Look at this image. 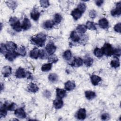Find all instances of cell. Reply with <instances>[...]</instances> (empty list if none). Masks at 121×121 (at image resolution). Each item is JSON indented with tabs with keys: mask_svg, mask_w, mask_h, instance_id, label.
<instances>
[{
	"mask_svg": "<svg viewBox=\"0 0 121 121\" xmlns=\"http://www.w3.org/2000/svg\"><path fill=\"white\" fill-rule=\"evenodd\" d=\"M46 40V35L45 34L43 33L36 34L31 38L32 43L39 47H43L44 45Z\"/></svg>",
	"mask_w": 121,
	"mask_h": 121,
	"instance_id": "cell-1",
	"label": "cell"
},
{
	"mask_svg": "<svg viewBox=\"0 0 121 121\" xmlns=\"http://www.w3.org/2000/svg\"><path fill=\"white\" fill-rule=\"evenodd\" d=\"M9 23L15 31L18 32L22 30L21 25L19 20L17 17H10L9 20Z\"/></svg>",
	"mask_w": 121,
	"mask_h": 121,
	"instance_id": "cell-2",
	"label": "cell"
},
{
	"mask_svg": "<svg viewBox=\"0 0 121 121\" xmlns=\"http://www.w3.org/2000/svg\"><path fill=\"white\" fill-rule=\"evenodd\" d=\"M104 54L107 56H111L113 55L114 48L112 46V45L109 43H105L102 48Z\"/></svg>",
	"mask_w": 121,
	"mask_h": 121,
	"instance_id": "cell-3",
	"label": "cell"
},
{
	"mask_svg": "<svg viewBox=\"0 0 121 121\" xmlns=\"http://www.w3.org/2000/svg\"><path fill=\"white\" fill-rule=\"evenodd\" d=\"M56 50V47L53 42H50L45 47V51L49 55L53 54Z\"/></svg>",
	"mask_w": 121,
	"mask_h": 121,
	"instance_id": "cell-4",
	"label": "cell"
},
{
	"mask_svg": "<svg viewBox=\"0 0 121 121\" xmlns=\"http://www.w3.org/2000/svg\"><path fill=\"white\" fill-rule=\"evenodd\" d=\"M111 14L112 16L113 17H119L121 15V1L116 3V8L111 10Z\"/></svg>",
	"mask_w": 121,
	"mask_h": 121,
	"instance_id": "cell-5",
	"label": "cell"
},
{
	"mask_svg": "<svg viewBox=\"0 0 121 121\" xmlns=\"http://www.w3.org/2000/svg\"><path fill=\"white\" fill-rule=\"evenodd\" d=\"M19 55L16 51H8L5 54L6 59L10 61H13Z\"/></svg>",
	"mask_w": 121,
	"mask_h": 121,
	"instance_id": "cell-6",
	"label": "cell"
},
{
	"mask_svg": "<svg viewBox=\"0 0 121 121\" xmlns=\"http://www.w3.org/2000/svg\"><path fill=\"white\" fill-rule=\"evenodd\" d=\"M27 72L23 68L19 67L18 68L15 72V76L18 78H26Z\"/></svg>",
	"mask_w": 121,
	"mask_h": 121,
	"instance_id": "cell-7",
	"label": "cell"
},
{
	"mask_svg": "<svg viewBox=\"0 0 121 121\" xmlns=\"http://www.w3.org/2000/svg\"><path fill=\"white\" fill-rule=\"evenodd\" d=\"M14 114L17 117L21 119H24L26 117V114L22 108L16 109L15 110Z\"/></svg>",
	"mask_w": 121,
	"mask_h": 121,
	"instance_id": "cell-8",
	"label": "cell"
},
{
	"mask_svg": "<svg viewBox=\"0 0 121 121\" xmlns=\"http://www.w3.org/2000/svg\"><path fill=\"white\" fill-rule=\"evenodd\" d=\"M86 110L85 108L79 109L76 113V117L80 120H83L86 118Z\"/></svg>",
	"mask_w": 121,
	"mask_h": 121,
	"instance_id": "cell-9",
	"label": "cell"
},
{
	"mask_svg": "<svg viewBox=\"0 0 121 121\" xmlns=\"http://www.w3.org/2000/svg\"><path fill=\"white\" fill-rule=\"evenodd\" d=\"M31 27V23L29 19L27 17L24 18L22 22V24H21L22 29L24 30H27L29 28H30Z\"/></svg>",
	"mask_w": 121,
	"mask_h": 121,
	"instance_id": "cell-10",
	"label": "cell"
},
{
	"mask_svg": "<svg viewBox=\"0 0 121 121\" xmlns=\"http://www.w3.org/2000/svg\"><path fill=\"white\" fill-rule=\"evenodd\" d=\"M5 46L8 51H16L17 49V44L11 41L7 42L5 44Z\"/></svg>",
	"mask_w": 121,
	"mask_h": 121,
	"instance_id": "cell-11",
	"label": "cell"
},
{
	"mask_svg": "<svg viewBox=\"0 0 121 121\" xmlns=\"http://www.w3.org/2000/svg\"><path fill=\"white\" fill-rule=\"evenodd\" d=\"M98 25L101 28L104 29L109 27V22L105 18L100 19L98 21Z\"/></svg>",
	"mask_w": 121,
	"mask_h": 121,
	"instance_id": "cell-12",
	"label": "cell"
},
{
	"mask_svg": "<svg viewBox=\"0 0 121 121\" xmlns=\"http://www.w3.org/2000/svg\"><path fill=\"white\" fill-rule=\"evenodd\" d=\"M1 73L4 77H8L11 74L12 69L9 66H4L2 69Z\"/></svg>",
	"mask_w": 121,
	"mask_h": 121,
	"instance_id": "cell-13",
	"label": "cell"
},
{
	"mask_svg": "<svg viewBox=\"0 0 121 121\" xmlns=\"http://www.w3.org/2000/svg\"><path fill=\"white\" fill-rule=\"evenodd\" d=\"M40 50L37 48H34L29 53V56L31 58L37 59L39 56Z\"/></svg>",
	"mask_w": 121,
	"mask_h": 121,
	"instance_id": "cell-14",
	"label": "cell"
},
{
	"mask_svg": "<svg viewBox=\"0 0 121 121\" xmlns=\"http://www.w3.org/2000/svg\"><path fill=\"white\" fill-rule=\"evenodd\" d=\"M82 14L83 13L79 9L76 8L71 11V15L75 20H77L81 17Z\"/></svg>",
	"mask_w": 121,
	"mask_h": 121,
	"instance_id": "cell-15",
	"label": "cell"
},
{
	"mask_svg": "<svg viewBox=\"0 0 121 121\" xmlns=\"http://www.w3.org/2000/svg\"><path fill=\"white\" fill-rule=\"evenodd\" d=\"M76 87L75 83L73 81L69 80L65 83V88L66 90L72 91Z\"/></svg>",
	"mask_w": 121,
	"mask_h": 121,
	"instance_id": "cell-16",
	"label": "cell"
},
{
	"mask_svg": "<svg viewBox=\"0 0 121 121\" xmlns=\"http://www.w3.org/2000/svg\"><path fill=\"white\" fill-rule=\"evenodd\" d=\"M56 93L57 98L60 99L65 97L66 95V90L64 89L57 88L56 89Z\"/></svg>",
	"mask_w": 121,
	"mask_h": 121,
	"instance_id": "cell-17",
	"label": "cell"
},
{
	"mask_svg": "<svg viewBox=\"0 0 121 121\" xmlns=\"http://www.w3.org/2000/svg\"><path fill=\"white\" fill-rule=\"evenodd\" d=\"M53 104L56 109H60L63 105V102L61 99L57 98L53 102Z\"/></svg>",
	"mask_w": 121,
	"mask_h": 121,
	"instance_id": "cell-18",
	"label": "cell"
},
{
	"mask_svg": "<svg viewBox=\"0 0 121 121\" xmlns=\"http://www.w3.org/2000/svg\"><path fill=\"white\" fill-rule=\"evenodd\" d=\"M83 63V60L81 58L79 57H76L74 58L71 65L75 67H79L82 66Z\"/></svg>",
	"mask_w": 121,
	"mask_h": 121,
	"instance_id": "cell-19",
	"label": "cell"
},
{
	"mask_svg": "<svg viewBox=\"0 0 121 121\" xmlns=\"http://www.w3.org/2000/svg\"><path fill=\"white\" fill-rule=\"evenodd\" d=\"M40 16V13L35 9H34L30 13V16L32 19L35 21H37Z\"/></svg>",
	"mask_w": 121,
	"mask_h": 121,
	"instance_id": "cell-20",
	"label": "cell"
},
{
	"mask_svg": "<svg viewBox=\"0 0 121 121\" xmlns=\"http://www.w3.org/2000/svg\"><path fill=\"white\" fill-rule=\"evenodd\" d=\"M90 79L91 83L94 86L97 85L102 80L101 78L99 76L96 75H92L90 77Z\"/></svg>",
	"mask_w": 121,
	"mask_h": 121,
	"instance_id": "cell-21",
	"label": "cell"
},
{
	"mask_svg": "<svg viewBox=\"0 0 121 121\" xmlns=\"http://www.w3.org/2000/svg\"><path fill=\"white\" fill-rule=\"evenodd\" d=\"M27 90L28 91L32 93H36L38 91L39 88L36 84L31 82L29 84L27 87Z\"/></svg>",
	"mask_w": 121,
	"mask_h": 121,
	"instance_id": "cell-22",
	"label": "cell"
},
{
	"mask_svg": "<svg viewBox=\"0 0 121 121\" xmlns=\"http://www.w3.org/2000/svg\"><path fill=\"white\" fill-rule=\"evenodd\" d=\"M70 39L74 42H78L80 40V37L75 31H73L71 33L70 35Z\"/></svg>",
	"mask_w": 121,
	"mask_h": 121,
	"instance_id": "cell-23",
	"label": "cell"
},
{
	"mask_svg": "<svg viewBox=\"0 0 121 121\" xmlns=\"http://www.w3.org/2000/svg\"><path fill=\"white\" fill-rule=\"evenodd\" d=\"M85 96L87 99L88 100H92L94 98H95L96 96V94L95 92L88 90V91H86L85 92Z\"/></svg>",
	"mask_w": 121,
	"mask_h": 121,
	"instance_id": "cell-24",
	"label": "cell"
},
{
	"mask_svg": "<svg viewBox=\"0 0 121 121\" xmlns=\"http://www.w3.org/2000/svg\"><path fill=\"white\" fill-rule=\"evenodd\" d=\"M93 62V59L90 56L86 57L83 60V63L87 67L91 66L92 65Z\"/></svg>",
	"mask_w": 121,
	"mask_h": 121,
	"instance_id": "cell-25",
	"label": "cell"
},
{
	"mask_svg": "<svg viewBox=\"0 0 121 121\" xmlns=\"http://www.w3.org/2000/svg\"><path fill=\"white\" fill-rule=\"evenodd\" d=\"M6 3L7 5L13 10H14L15 9L17 8V4L16 1L14 0H8L6 1Z\"/></svg>",
	"mask_w": 121,
	"mask_h": 121,
	"instance_id": "cell-26",
	"label": "cell"
},
{
	"mask_svg": "<svg viewBox=\"0 0 121 121\" xmlns=\"http://www.w3.org/2000/svg\"><path fill=\"white\" fill-rule=\"evenodd\" d=\"M16 52H17L19 56H25L26 53V48L24 46H21L19 48H17L16 50Z\"/></svg>",
	"mask_w": 121,
	"mask_h": 121,
	"instance_id": "cell-27",
	"label": "cell"
},
{
	"mask_svg": "<svg viewBox=\"0 0 121 121\" xmlns=\"http://www.w3.org/2000/svg\"><path fill=\"white\" fill-rule=\"evenodd\" d=\"M48 79L51 82L55 83L58 80V76L55 73H51L48 76Z\"/></svg>",
	"mask_w": 121,
	"mask_h": 121,
	"instance_id": "cell-28",
	"label": "cell"
},
{
	"mask_svg": "<svg viewBox=\"0 0 121 121\" xmlns=\"http://www.w3.org/2000/svg\"><path fill=\"white\" fill-rule=\"evenodd\" d=\"M62 19V17L60 14L59 13H56L54 16L53 22L54 23V25L59 24L61 22Z\"/></svg>",
	"mask_w": 121,
	"mask_h": 121,
	"instance_id": "cell-29",
	"label": "cell"
},
{
	"mask_svg": "<svg viewBox=\"0 0 121 121\" xmlns=\"http://www.w3.org/2000/svg\"><path fill=\"white\" fill-rule=\"evenodd\" d=\"M54 25V23L53 22V21L52 20H46L45 21L43 25V27L45 29H51L52 28L53 26Z\"/></svg>",
	"mask_w": 121,
	"mask_h": 121,
	"instance_id": "cell-30",
	"label": "cell"
},
{
	"mask_svg": "<svg viewBox=\"0 0 121 121\" xmlns=\"http://www.w3.org/2000/svg\"><path fill=\"white\" fill-rule=\"evenodd\" d=\"M86 30L87 27L86 26L84 25H78L76 28V30L77 31V32L81 34H84L86 31Z\"/></svg>",
	"mask_w": 121,
	"mask_h": 121,
	"instance_id": "cell-31",
	"label": "cell"
},
{
	"mask_svg": "<svg viewBox=\"0 0 121 121\" xmlns=\"http://www.w3.org/2000/svg\"><path fill=\"white\" fill-rule=\"evenodd\" d=\"M110 65L111 67L113 68H117L119 67L120 65L119 60L117 58V57H114V59L111 60L110 62Z\"/></svg>",
	"mask_w": 121,
	"mask_h": 121,
	"instance_id": "cell-32",
	"label": "cell"
},
{
	"mask_svg": "<svg viewBox=\"0 0 121 121\" xmlns=\"http://www.w3.org/2000/svg\"><path fill=\"white\" fill-rule=\"evenodd\" d=\"M7 109L6 107V105L5 103H4L3 105H1L0 107V118L5 117L7 113Z\"/></svg>",
	"mask_w": 121,
	"mask_h": 121,
	"instance_id": "cell-33",
	"label": "cell"
},
{
	"mask_svg": "<svg viewBox=\"0 0 121 121\" xmlns=\"http://www.w3.org/2000/svg\"><path fill=\"white\" fill-rule=\"evenodd\" d=\"M94 54L96 57L101 58L104 55V52L102 48L96 47L94 51Z\"/></svg>",
	"mask_w": 121,
	"mask_h": 121,
	"instance_id": "cell-34",
	"label": "cell"
},
{
	"mask_svg": "<svg viewBox=\"0 0 121 121\" xmlns=\"http://www.w3.org/2000/svg\"><path fill=\"white\" fill-rule=\"evenodd\" d=\"M63 58L66 60H69L72 58V53L70 50H68L65 51L62 55Z\"/></svg>",
	"mask_w": 121,
	"mask_h": 121,
	"instance_id": "cell-35",
	"label": "cell"
},
{
	"mask_svg": "<svg viewBox=\"0 0 121 121\" xmlns=\"http://www.w3.org/2000/svg\"><path fill=\"white\" fill-rule=\"evenodd\" d=\"M48 60L49 63H51L52 64L55 63L58 61V58L56 55L54 54H52L50 55V56H48Z\"/></svg>",
	"mask_w": 121,
	"mask_h": 121,
	"instance_id": "cell-36",
	"label": "cell"
},
{
	"mask_svg": "<svg viewBox=\"0 0 121 121\" xmlns=\"http://www.w3.org/2000/svg\"><path fill=\"white\" fill-rule=\"evenodd\" d=\"M52 67V64L51 63L44 64L41 67V70L43 72H47L50 70Z\"/></svg>",
	"mask_w": 121,
	"mask_h": 121,
	"instance_id": "cell-37",
	"label": "cell"
},
{
	"mask_svg": "<svg viewBox=\"0 0 121 121\" xmlns=\"http://www.w3.org/2000/svg\"><path fill=\"white\" fill-rule=\"evenodd\" d=\"M86 26L87 29L92 30H96V27L95 26V24L94 22L92 21H87L86 23Z\"/></svg>",
	"mask_w": 121,
	"mask_h": 121,
	"instance_id": "cell-38",
	"label": "cell"
},
{
	"mask_svg": "<svg viewBox=\"0 0 121 121\" xmlns=\"http://www.w3.org/2000/svg\"><path fill=\"white\" fill-rule=\"evenodd\" d=\"M5 104L6 105L7 109L8 111H14L15 110L16 107H17V105L14 103H11L10 104H9L7 102H5Z\"/></svg>",
	"mask_w": 121,
	"mask_h": 121,
	"instance_id": "cell-39",
	"label": "cell"
},
{
	"mask_svg": "<svg viewBox=\"0 0 121 121\" xmlns=\"http://www.w3.org/2000/svg\"><path fill=\"white\" fill-rule=\"evenodd\" d=\"M39 57H40V59H48V56L47 55V52L44 50H40V54H39Z\"/></svg>",
	"mask_w": 121,
	"mask_h": 121,
	"instance_id": "cell-40",
	"label": "cell"
},
{
	"mask_svg": "<svg viewBox=\"0 0 121 121\" xmlns=\"http://www.w3.org/2000/svg\"><path fill=\"white\" fill-rule=\"evenodd\" d=\"M86 5L85 3H80L78 5L77 8L78 9H79L82 13H83L85 11V10L86 9Z\"/></svg>",
	"mask_w": 121,
	"mask_h": 121,
	"instance_id": "cell-41",
	"label": "cell"
},
{
	"mask_svg": "<svg viewBox=\"0 0 121 121\" xmlns=\"http://www.w3.org/2000/svg\"><path fill=\"white\" fill-rule=\"evenodd\" d=\"M40 4L42 7L47 8L49 6L50 3L48 0H41L40 1Z\"/></svg>",
	"mask_w": 121,
	"mask_h": 121,
	"instance_id": "cell-42",
	"label": "cell"
},
{
	"mask_svg": "<svg viewBox=\"0 0 121 121\" xmlns=\"http://www.w3.org/2000/svg\"><path fill=\"white\" fill-rule=\"evenodd\" d=\"M121 23H118L114 26V30H115V32H116L117 33H121Z\"/></svg>",
	"mask_w": 121,
	"mask_h": 121,
	"instance_id": "cell-43",
	"label": "cell"
},
{
	"mask_svg": "<svg viewBox=\"0 0 121 121\" xmlns=\"http://www.w3.org/2000/svg\"><path fill=\"white\" fill-rule=\"evenodd\" d=\"M7 48L5 46V44L1 43L0 44V53L2 54H6L7 53Z\"/></svg>",
	"mask_w": 121,
	"mask_h": 121,
	"instance_id": "cell-44",
	"label": "cell"
},
{
	"mask_svg": "<svg viewBox=\"0 0 121 121\" xmlns=\"http://www.w3.org/2000/svg\"><path fill=\"white\" fill-rule=\"evenodd\" d=\"M113 55H114L115 57H117V56H118V57L120 56V55H121V48H114Z\"/></svg>",
	"mask_w": 121,
	"mask_h": 121,
	"instance_id": "cell-45",
	"label": "cell"
},
{
	"mask_svg": "<svg viewBox=\"0 0 121 121\" xmlns=\"http://www.w3.org/2000/svg\"><path fill=\"white\" fill-rule=\"evenodd\" d=\"M89 16L91 18H95L96 16V12L95 10H91L89 12Z\"/></svg>",
	"mask_w": 121,
	"mask_h": 121,
	"instance_id": "cell-46",
	"label": "cell"
},
{
	"mask_svg": "<svg viewBox=\"0 0 121 121\" xmlns=\"http://www.w3.org/2000/svg\"><path fill=\"white\" fill-rule=\"evenodd\" d=\"M101 119L103 121H107L110 119V115L107 113H104L101 115Z\"/></svg>",
	"mask_w": 121,
	"mask_h": 121,
	"instance_id": "cell-47",
	"label": "cell"
},
{
	"mask_svg": "<svg viewBox=\"0 0 121 121\" xmlns=\"http://www.w3.org/2000/svg\"><path fill=\"white\" fill-rule=\"evenodd\" d=\"M43 95H44V97H45L47 98H49L51 97V92L47 90H45L43 91Z\"/></svg>",
	"mask_w": 121,
	"mask_h": 121,
	"instance_id": "cell-48",
	"label": "cell"
},
{
	"mask_svg": "<svg viewBox=\"0 0 121 121\" xmlns=\"http://www.w3.org/2000/svg\"><path fill=\"white\" fill-rule=\"evenodd\" d=\"M95 4L96 5L98 6V7H100L101 6V5L103 4V2H104V1L103 0H95Z\"/></svg>",
	"mask_w": 121,
	"mask_h": 121,
	"instance_id": "cell-49",
	"label": "cell"
}]
</instances>
